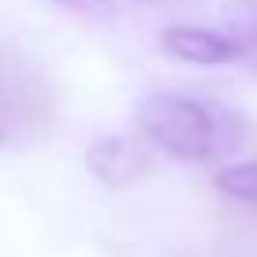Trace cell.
Returning a JSON list of instances; mask_svg holds the SVG:
<instances>
[{"instance_id":"obj_1","label":"cell","mask_w":257,"mask_h":257,"mask_svg":"<svg viewBox=\"0 0 257 257\" xmlns=\"http://www.w3.org/2000/svg\"><path fill=\"white\" fill-rule=\"evenodd\" d=\"M135 123L146 146L190 164L220 161L242 142V127L227 108L175 90H157L142 97Z\"/></svg>"},{"instance_id":"obj_2","label":"cell","mask_w":257,"mask_h":257,"mask_svg":"<svg viewBox=\"0 0 257 257\" xmlns=\"http://www.w3.org/2000/svg\"><path fill=\"white\" fill-rule=\"evenodd\" d=\"M161 52L183 64L198 67H216V64H235L242 56L238 34L231 30H212V26H194V23H172L161 30Z\"/></svg>"},{"instance_id":"obj_3","label":"cell","mask_w":257,"mask_h":257,"mask_svg":"<svg viewBox=\"0 0 257 257\" xmlns=\"http://www.w3.org/2000/svg\"><path fill=\"white\" fill-rule=\"evenodd\" d=\"M86 168L93 172L97 183H104L112 190H123L153 172V149L146 142L112 135V138H101L86 149Z\"/></svg>"},{"instance_id":"obj_4","label":"cell","mask_w":257,"mask_h":257,"mask_svg":"<svg viewBox=\"0 0 257 257\" xmlns=\"http://www.w3.org/2000/svg\"><path fill=\"white\" fill-rule=\"evenodd\" d=\"M216 190L227 194L235 201H246V205H257V161H242L231 168H220L216 172Z\"/></svg>"},{"instance_id":"obj_5","label":"cell","mask_w":257,"mask_h":257,"mask_svg":"<svg viewBox=\"0 0 257 257\" xmlns=\"http://www.w3.org/2000/svg\"><path fill=\"white\" fill-rule=\"evenodd\" d=\"M60 4L86 12V15H112L119 4H161V0H60Z\"/></svg>"},{"instance_id":"obj_6","label":"cell","mask_w":257,"mask_h":257,"mask_svg":"<svg viewBox=\"0 0 257 257\" xmlns=\"http://www.w3.org/2000/svg\"><path fill=\"white\" fill-rule=\"evenodd\" d=\"M235 34H238V49H242L238 60H246L257 71V26H246V30H235Z\"/></svg>"},{"instance_id":"obj_7","label":"cell","mask_w":257,"mask_h":257,"mask_svg":"<svg viewBox=\"0 0 257 257\" xmlns=\"http://www.w3.org/2000/svg\"><path fill=\"white\" fill-rule=\"evenodd\" d=\"M238 4H246V8H253V12H257V0H238Z\"/></svg>"}]
</instances>
